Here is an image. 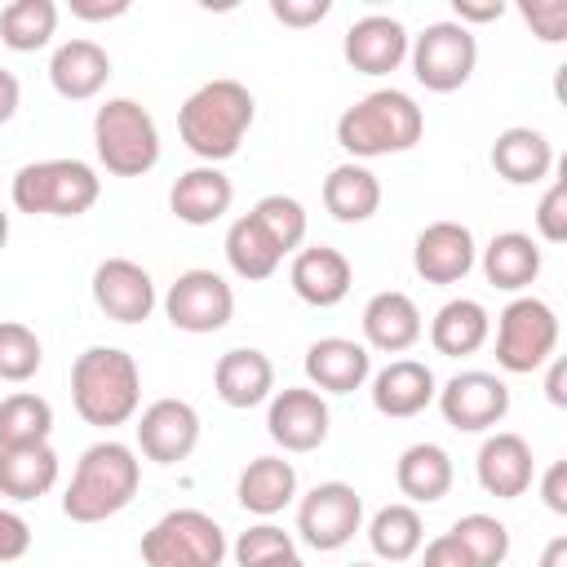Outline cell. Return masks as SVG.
<instances>
[{
    "label": "cell",
    "instance_id": "cell-1",
    "mask_svg": "<svg viewBox=\"0 0 567 567\" xmlns=\"http://www.w3.org/2000/svg\"><path fill=\"white\" fill-rule=\"evenodd\" d=\"M252 120L257 102L239 80H208L182 102L177 133L190 155H199L204 164H221L244 146Z\"/></svg>",
    "mask_w": 567,
    "mask_h": 567
},
{
    "label": "cell",
    "instance_id": "cell-2",
    "mask_svg": "<svg viewBox=\"0 0 567 567\" xmlns=\"http://www.w3.org/2000/svg\"><path fill=\"white\" fill-rule=\"evenodd\" d=\"M142 483V461L128 443L102 439L93 447L80 452L75 474L62 492V514L71 523H102L115 518L120 509H128V501L137 496Z\"/></svg>",
    "mask_w": 567,
    "mask_h": 567
},
{
    "label": "cell",
    "instance_id": "cell-3",
    "mask_svg": "<svg viewBox=\"0 0 567 567\" xmlns=\"http://www.w3.org/2000/svg\"><path fill=\"white\" fill-rule=\"evenodd\" d=\"M71 403L97 430L133 421L137 403H142L137 359L128 350H120V346H89L71 363Z\"/></svg>",
    "mask_w": 567,
    "mask_h": 567
},
{
    "label": "cell",
    "instance_id": "cell-4",
    "mask_svg": "<svg viewBox=\"0 0 567 567\" xmlns=\"http://www.w3.org/2000/svg\"><path fill=\"white\" fill-rule=\"evenodd\" d=\"M421 133H425V115L403 89H372L337 120V142L346 155H354V164L412 151Z\"/></svg>",
    "mask_w": 567,
    "mask_h": 567
},
{
    "label": "cell",
    "instance_id": "cell-5",
    "mask_svg": "<svg viewBox=\"0 0 567 567\" xmlns=\"http://www.w3.org/2000/svg\"><path fill=\"white\" fill-rule=\"evenodd\" d=\"M13 208L31 217H80L97 204L102 177L84 159H35L13 173Z\"/></svg>",
    "mask_w": 567,
    "mask_h": 567
},
{
    "label": "cell",
    "instance_id": "cell-6",
    "mask_svg": "<svg viewBox=\"0 0 567 567\" xmlns=\"http://www.w3.org/2000/svg\"><path fill=\"white\" fill-rule=\"evenodd\" d=\"M93 146L106 173L146 177L159 164V128L151 111L133 97H106L93 115Z\"/></svg>",
    "mask_w": 567,
    "mask_h": 567
},
{
    "label": "cell",
    "instance_id": "cell-7",
    "mask_svg": "<svg viewBox=\"0 0 567 567\" xmlns=\"http://www.w3.org/2000/svg\"><path fill=\"white\" fill-rule=\"evenodd\" d=\"M226 532L204 509H168L142 532L146 567H221Z\"/></svg>",
    "mask_w": 567,
    "mask_h": 567
},
{
    "label": "cell",
    "instance_id": "cell-8",
    "mask_svg": "<svg viewBox=\"0 0 567 567\" xmlns=\"http://www.w3.org/2000/svg\"><path fill=\"white\" fill-rule=\"evenodd\" d=\"M558 350V315L540 297H514L496 315V363L514 377L536 372Z\"/></svg>",
    "mask_w": 567,
    "mask_h": 567
},
{
    "label": "cell",
    "instance_id": "cell-9",
    "mask_svg": "<svg viewBox=\"0 0 567 567\" xmlns=\"http://www.w3.org/2000/svg\"><path fill=\"white\" fill-rule=\"evenodd\" d=\"M408 58H412V75L430 93H456L478 66V40L470 27L443 18V22H430L408 44Z\"/></svg>",
    "mask_w": 567,
    "mask_h": 567
},
{
    "label": "cell",
    "instance_id": "cell-10",
    "mask_svg": "<svg viewBox=\"0 0 567 567\" xmlns=\"http://www.w3.org/2000/svg\"><path fill=\"white\" fill-rule=\"evenodd\" d=\"M359 527H363V496L341 478L310 487L297 505V532L319 554H332V549L350 545Z\"/></svg>",
    "mask_w": 567,
    "mask_h": 567
},
{
    "label": "cell",
    "instance_id": "cell-11",
    "mask_svg": "<svg viewBox=\"0 0 567 567\" xmlns=\"http://www.w3.org/2000/svg\"><path fill=\"white\" fill-rule=\"evenodd\" d=\"M164 315H168L173 328L195 332V337L221 332L235 315V288L217 270H204V266L182 270L173 279V288L164 292Z\"/></svg>",
    "mask_w": 567,
    "mask_h": 567
},
{
    "label": "cell",
    "instance_id": "cell-12",
    "mask_svg": "<svg viewBox=\"0 0 567 567\" xmlns=\"http://www.w3.org/2000/svg\"><path fill=\"white\" fill-rule=\"evenodd\" d=\"M434 399H439L443 421L452 430H461V434L492 430V425H501L509 416V385L496 372H483V368L456 372Z\"/></svg>",
    "mask_w": 567,
    "mask_h": 567
},
{
    "label": "cell",
    "instance_id": "cell-13",
    "mask_svg": "<svg viewBox=\"0 0 567 567\" xmlns=\"http://www.w3.org/2000/svg\"><path fill=\"white\" fill-rule=\"evenodd\" d=\"M328 403L319 390L310 385H284L270 394L266 408V434L284 447V452H315L328 439Z\"/></svg>",
    "mask_w": 567,
    "mask_h": 567
},
{
    "label": "cell",
    "instance_id": "cell-14",
    "mask_svg": "<svg viewBox=\"0 0 567 567\" xmlns=\"http://www.w3.org/2000/svg\"><path fill=\"white\" fill-rule=\"evenodd\" d=\"M93 301L115 323H142V319H151L159 297H155V279L146 266H137L128 257H106L93 270Z\"/></svg>",
    "mask_w": 567,
    "mask_h": 567
},
{
    "label": "cell",
    "instance_id": "cell-15",
    "mask_svg": "<svg viewBox=\"0 0 567 567\" xmlns=\"http://www.w3.org/2000/svg\"><path fill=\"white\" fill-rule=\"evenodd\" d=\"M137 447L146 461L155 465H177L195 452L199 443V412L186 399H155L142 416H137Z\"/></svg>",
    "mask_w": 567,
    "mask_h": 567
},
{
    "label": "cell",
    "instance_id": "cell-16",
    "mask_svg": "<svg viewBox=\"0 0 567 567\" xmlns=\"http://www.w3.org/2000/svg\"><path fill=\"white\" fill-rule=\"evenodd\" d=\"M408 44H412V35L399 18L363 13L359 22H350V31L341 40V53L359 75H390L408 58Z\"/></svg>",
    "mask_w": 567,
    "mask_h": 567
},
{
    "label": "cell",
    "instance_id": "cell-17",
    "mask_svg": "<svg viewBox=\"0 0 567 567\" xmlns=\"http://www.w3.org/2000/svg\"><path fill=\"white\" fill-rule=\"evenodd\" d=\"M474 235L461 221H430L412 244V266L425 284H461L474 270Z\"/></svg>",
    "mask_w": 567,
    "mask_h": 567
},
{
    "label": "cell",
    "instance_id": "cell-18",
    "mask_svg": "<svg viewBox=\"0 0 567 567\" xmlns=\"http://www.w3.org/2000/svg\"><path fill=\"white\" fill-rule=\"evenodd\" d=\"M292 292L315 306V310H332L350 297V284H354V266L341 248H328V244H315V248H297L292 257Z\"/></svg>",
    "mask_w": 567,
    "mask_h": 567
},
{
    "label": "cell",
    "instance_id": "cell-19",
    "mask_svg": "<svg viewBox=\"0 0 567 567\" xmlns=\"http://www.w3.org/2000/svg\"><path fill=\"white\" fill-rule=\"evenodd\" d=\"M474 474H478V487L487 496H496V501L523 496L532 487V474H536L527 439L514 434V430H496L492 439H483L478 461H474Z\"/></svg>",
    "mask_w": 567,
    "mask_h": 567
},
{
    "label": "cell",
    "instance_id": "cell-20",
    "mask_svg": "<svg viewBox=\"0 0 567 567\" xmlns=\"http://www.w3.org/2000/svg\"><path fill=\"white\" fill-rule=\"evenodd\" d=\"M372 377V354L350 337H319L306 350V381L319 394H350Z\"/></svg>",
    "mask_w": 567,
    "mask_h": 567
},
{
    "label": "cell",
    "instance_id": "cell-21",
    "mask_svg": "<svg viewBox=\"0 0 567 567\" xmlns=\"http://www.w3.org/2000/svg\"><path fill=\"white\" fill-rule=\"evenodd\" d=\"M359 323H363V346H368V350H381V354H403V350H412V346L421 341V332H425L416 301H412L408 292H399V288L368 297Z\"/></svg>",
    "mask_w": 567,
    "mask_h": 567
},
{
    "label": "cell",
    "instance_id": "cell-22",
    "mask_svg": "<svg viewBox=\"0 0 567 567\" xmlns=\"http://www.w3.org/2000/svg\"><path fill=\"white\" fill-rule=\"evenodd\" d=\"M106 80H111V58H106V49H102L97 40L75 35V40H66V44H58L53 58H49V84H53L58 97H66V102H89V97H97V93L106 89Z\"/></svg>",
    "mask_w": 567,
    "mask_h": 567
},
{
    "label": "cell",
    "instance_id": "cell-23",
    "mask_svg": "<svg viewBox=\"0 0 567 567\" xmlns=\"http://www.w3.org/2000/svg\"><path fill=\"white\" fill-rule=\"evenodd\" d=\"M434 394H439L434 372L421 359H390L372 377V408L390 421H408V416L425 412L434 403Z\"/></svg>",
    "mask_w": 567,
    "mask_h": 567
},
{
    "label": "cell",
    "instance_id": "cell-24",
    "mask_svg": "<svg viewBox=\"0 0 567 567\" xmlns=\"http://www.w3.org/2000/svg\"><path fill=\"white\" fill-rule=\"evenodd\" d=\"M230 204H235V186L217 164L186 168L168 190V208L186 226H213L217 217L230 213Z\"/></svg>",
    "mask_w": 567,
    "mask_h": 567
},
{
    "label": "cell",
    "instance_id": "cell-25",
    "mask_svg": "<svg viewBox=\"0 0 567 567\" xmlns=\"http://www.w3.org/2000/svg\"><path fill=\"white\" fill-rule=\"evenodd\" d=\"M213 385L226 408H257L275 394V363H270V354H261L252 346H235L217 359Z\"/></svg>",
    "mask_w": 567,
    "mask_h": 567
},
{
    "label": "cell",
    "instance_id": "cell-26",
    "mask_svg": "<svg viewBox=\"0 0 567 567\" xmlns=\"http://www.w3.org/2000/svg\"><path fill=\"white\" fill-rule=\"evenodd\" d=\"M492 168L509 186H536L554 168V146H549V137L540 128L514 124V128L496 133V142H492Z\"/></svg>",
    "mask_w": 567,
    "mask_h": 567
},
{
    "label": "cell",
    "instance_id": "cell-27",
    "mask_svg": "<svg viewBox=\"0 0 567 567\" xmlns=\"http://www.w3.org/2000/svg\"><path fill=\"white\" fill-rule=\"evenodd\" d=\"M492 337V315L483 301L474 297H452L439 306V315L430 319V346L447 359H461V354H474L483 350Z\"/></svg>",
    "mask_w": 567,
    "mask_h": 567
},
{
    "label": "cell",
    "instance_id": "cell-28",
    "mask_svg": "<svg viewBox=\"0 0 567 567\" xmlns=\"http://www.w3.org/2000/svg\"><path fill=\"white\" fill-rule=\"evenodd\" d=\"M452 456L439 447V443H412L403 447L399 465H394V483L399 492L408 496V505H434L452 492Z\"/></svg>",
    "mask_w": 567,
    "mask_h": 567
},
{
    "label": "cell",
    "instance_id": "cell-29",
    "mask_svg": "<svg viewBox=\"0 0 567 567\" xmlns=\"http://www.w3.org/2000/svg\"><path fill=\"white\" fill-rule=\"evenodd\" d=\"M235 496H239V505L248 514H261V518L279 514L297 496V470H292V461H284V456H252L244 465L239 483H235Z\"/></svg>",
    "mask_w": 567,
    "mask_h": 567
},
{
    "label": "cell",
    "instance_id": "cell-30",
    "mask_svg": "<svg viewBox=\"0 0 567 567\" xmlns=\"http://www.w3.org/2000/svg\"><path fill=\"white\" fill-rule=\"evenodd\" d=\"M323 208H328L337 221H346V226L368 221V217L381 208V182H377V173H372L368 164H354V159L337 164V168L323 177Z\"/></svg>",
    "mask_w": 567,
    "mask_h": 567
},
{
    "label": "cell",
    "instance_id": "cell-31",
    "mask_svg": "<svg viewBox=\"0 0 567 567\" xmlns=\"http://www.w3.org/2000/svg\"><path fill=\"white\" fill-rule=\"evenodd\" d=\"M483 275L501 292H523L540 275V248H536V239L523 235V230L492 235V244L483 248Z\"/></svg>",
    "mask_w": 567,
    "mask_h": 567
},
{
    "label": "cell",
    "instance_id": "cell-32",
    "mask_svg": "<svg viewBox=\"0 0 567 567\" xmlns=\"http://www.w3.org/2000/svg\"><path fill=\"white\" fill-rule=\"evenodd\" d=\"M58 483V452L49 443L0 447V496L9 501H40Z\"/></svg>",
    "mask_w": 567,
    "mask_h": 567
},
{
    "label": "cell",
    "instance_id": "cell-33",
    "mask_svg": "<svg viewBox=\"0 0 567 567\" xmlns=\"http://www.w3.org/2000/svg\"><path fill=\"white\" fill-rule=\"evenodd\" d=\"M368 545L385 563H408L425 545V523H421L416 505H408V501L381 505L372 514V523H368Z\"/></svg>",
    "mask_w": 567,
    "mask_h": 567
},
{
    "label": "cell",
    "instance_id": "cell-34",
    "mask_svg": "<svg viewBox=\"0 0 567 567\" xmlns=\"http://www.w3.org/2000/svg\"><path fill=\"white\" fill-rule=\"evenodd\" d=\"M226 261H230V270H235L239 279L257 284V279H270V275L279 270L284 252H279V248L270 244V235L252 221V213H244V217H235L230 230H226Z\"/></svg>",
    "mask_w": 567,
    "mask_h": 567
},
{
    "label": "cell",
    "instance_id": "cell-35",
    "mask_svg": "<svg viewBox=\"0 0 567 567\" xmlns=\"http://www.w3.org/2000/svg\"><path fill=\"white\" fill-rule=\"evenodd\" d=\"M53 434V408L35 390H13L0 399V447H27L49 443Z\"/></svg>",
    "mask_w": 567,
    "mask_h": 567
},
{
    "label": "cell",
    "instance_id": "cell-36",
    "mask_svg": "<svg viewBox=\"0 0 567 567\" xmlns=\"http://www.w3.org/2000/svg\"><path fill=\"white\" fill-rule=\"evenodd\" d=\"M58 31V4L53 0H9L0 9V40L13 53H35Z\"/></svg>",
    "mask_w": 567,
    "mask_h": 567
},
{
    "label": "cell",
    "instance_id": "cell-37",
    "mask_svg": "<svg viewBox=\"0 0 567 567\" xmlns=\"http://www.w3.org/2000/svg\"><path fill=\"white\" fill-rule=\"evenodd\" d=\"M252 221L270 235V244L288 257V252H297L301 244H306V208L292 199V195H261L257 204H252Z\"/></svg>",
    "mask_w": 567,
    "mask_h": 567
},
{
    "label": "cell",
    "instance_id": "cell-38",
    "mask_svg": "<svg viewBox=\"0 0 567 567\" xmlns=\"http://www.w3.org/2000/svg\"><path fill=\"white\" fill-rule=\"evenodd\" d=\"M452 536L465 545L474 567H501L509 558V527L492 514H465L452 523Z\"/></svg>",
    "mask_w": 567,
    "mask_h": 567
},
{
    "label": "cell",
    "instance_id": "cell-39",
    "mask_svg": "<svg viewBox=\"0 0 567 567\" xmlns=\"http://www.w3.org/2000/svg\"><path fill=\"white\" fill-rule=\"evenodd\" d=\"M40 363H44L40 337L18 319H0V381L22 385L40 372Z\"/></svg>",
    "mask_w": 567,
    "mask_h": 567
},
{
    "label": "cell",
    "instance_id": "cell-40",
    "mask_svg": "<svg viewBox=\"0 0 567 567\" xmlns=\"http://www.w3.org/2000/svg\"><path fill=\"white\" fill-rule=\"evenodd\" d=\"M284 554H297V545H292V536H288L284 527H275V523H257V527L239 532V540H235V563H239V567H261V563L284 558Z\"/></svg>",
    "mask_w": 567,
    "mask_h": 567
},
{
    "label": "cell",
    "instance_id": "cell-41",
    "mask_svg": "<svg viewBox=\"0 0 567 567\" xmlns=\"http://www.w3.org/2000/svg\"><path fill=\"white\" fill-rule=\"evenodd\" d=\"M536 230L545 244H563L567 239V177H554L549 190L536 204Z\"/></svg>",
    "mask_w": 567,
    "mask_h": 567
},
{
    "label": "cell",
    "instance_id": "cell-42",
    "mask_svg": "<svg viewBox=\"0 0 567 567\" xmlns=\"http://www.w3.org/2000/svg\"><path fill=\"white\" fill-rule=\"evenodd\" d=\"M523 22L532 27L536 40L563 44L567 40V0H527L523 4Z\"/></svg>",
    "mask_w": 567,
    "mask_h": 567
},
{
    "label": "cell",
    "instance_id": "cell-43",
    "mask_svg": "<svg viewBox=\"0 0 567 567\" xmlns=\"http://www.w3.org/2000/svg\"><path fill=\"white\" fill-rule=\"evenodd\" d=\"M328 0H270V13H275V22H284V27H315V22H323L328 18Z\"/></svg>",
    "mask_w": 567,
    "mask_h": 567
},
{
    "label": "cell",
    "instance_id": "cell-44",
    "mask_svg": "<svg viewBox=\"0 0 567 567\" xmlns=\"http://www.w3.org/2000/svg\"><path fill=\"white\" fill-rule=\"evenodd\" d=\"M416 554H421V567H474L470 554H465V545L452 532L425 540V549H416Z\"/></svg>",
    "mask_w": 567,
    "mask_h": 567
},
{
    "label": "cell",
    "instance_id": "cell-45",
    "mask_svg": "<svg viewBox=\"0 0 567 567\" xmlns=\"http://www.w3.org/2000/svg\"><path fill=\"white\" fill-rule=\"evenodd\" d=\"M27 549H31V527H27V518L13 514V509H0V563L22 558Z\"/></svg>",
    "mask_w": 567,
    "mask_h": 567
},
{
    "label": "cell",
    "instance_id": "cell-46",
    "mask_svg": "<svg viewBox=\"0 0 567 567\" xmlns=\"http://www.w3.org/2000/svg\"><path fill=\"white\" fill-rule=\"evenodd\" d=\"M66 9L80 22H111L128 13V0H66Z\"/></svg>",
    "mask_w": 567,
    "mask_h": 567
},
{
    "label": "cell",
    "instance_id": "cell-47",
    "mask_svg": "<svg viewBox=\"0 0 567 567\" xmlns=\"http://www.w3.org/2000/svg\"><path fill=\"white\" fill-rule=\"evenodd\" d=\"M540 496L554 514H567V461H554L540 478Z\"/></svg>",
    "mask_w": 567,
    "mask_h": 567
},
{
    "label": "cell",
    "instance_id": "cell-48",
    "mask_svg": "<svg viewBox=\"0 0 567 567\" xmlns=\"http://www.w3.org/2000/svg\"><path fill=\"white\" fill-rule=\"evenodd\" d=\"M452 22H461V27H470V22H496L501 13H505V4L501 0H487V4H474V0H456L452 4Z\"/></svg>",
    "mask_w": 567,
    "mask_h": 567
},
{
    "label": "cell",
    "instance_id": "cell-49",
    "mask_svg": "<svg viewBox=\"0 0 567 567\" xmlns=\"http://www.w3.org/2000/svg\"><path fill=\"white\" fill-rule=\"evenodd\" d=\"M18 102H22V84H18L13 71L0 66V124H9L18 115Z\"/></svg>",
    "mask_w": 567,
    "mask_h": 567
},
{
    "label": "cell",
    "instance_id": "cell-50",
    "mask_svg": "<svg viewBox=\"0 0 567 567\" xmlns=\"http://www.w3.org/2000/svg\"><path fill=\"white\" fill-rule=\"evenodd\" d=\"M545 394H549V403H554V408H567V359H549Z\"/></svg>",
    "mask_w": 567,
    "mask_h": 567
},
{
    "label": "cell",
    "instance_id": "cell-51",
    "mask_svg": "<svg viewBox=\"0 0 567 567\" xmlns=\"http://www.w3.org/2000/svg\"><path fill=\"white\" fill-rule=\"evenodd\" d=\"M540 567H567V536H554L540 549Z\"/></svg>",
    "mask_w": 567,
    "mask_h": 567
},
{
    "label": "cell",
    "instance_id": "cell-52",
    "mask_svg": "<svg viewBox=\"0 0 567 567\" xmlns=\"http://www.w3.org/2000/svg\"><path fill=\"white\" fill-rule=\"evenodd\" d=\"M261 567H306V563H301V554H284V558H270Z\"/></svg>",
    "mask_w": 567,
    "mask_h": 567
},
{
    "label": "cell",
    "instance_id": "cell-53",
    "mask_svg": "<svg viewBox=\"0 0 567 567\" xmlns=\"http://www.w3.org/2000/svg\"><path fill=\"white\" fill-rule=\"evenodd\" d=\"M4 244H9V213L0 208V248H4Z\"/></svg>",
    "mask_w": 567,
    "mask_h": 567
},
{
    "label": "cell",
    "instance_id": "cell-54",
    "mask_svg": "<svg viewBox=\"0 0 567 567\" xmlns=\"http://www.w3.org/2000/svg\"><path fill=\"white\" fill-rule=\"evenodd\" d=\"M350 567H372V563H350Z\"/></svg>",
    "mask_w": 567,
    "mask_h": 567
}]
</instances>
